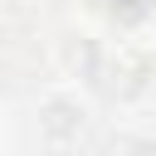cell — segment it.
Wrapping results in <instances>:
<instances>
[{
	"mask_svg": "<svg viewBox=\"0 0 156 156\" xmlns=\"http://www.w3.org/2000/svg\"><path fill=\"white\" fill-rule=\"evenodd\" d=\"M146 5H151V0H107V10H112V15H122V20H136Z\"/></svg>",
	"mask_w": 156,
	"mask_h": 156,
	"instance_id": "6da1fadb",
	"label": "cell"
}]
</instances>
